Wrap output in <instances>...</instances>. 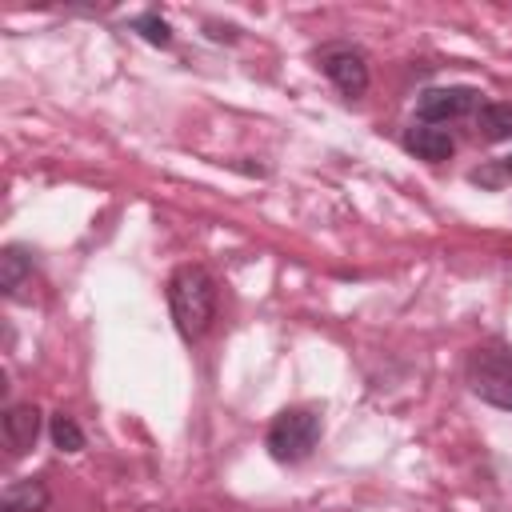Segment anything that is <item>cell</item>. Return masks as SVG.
Masks as SVG:
<instances>
[{
	"instance_id": "5",
	"label": "cell",
	"mask_w": 512,
	"mask_h": 512,
	"mask_svg": "<svg viewBox=\"0 0 512 512\" xmlns=\"http://www.w3.org/2000/svg\"><path fill=\"white\" fill-rule=\"evenodd\" d=\"M484 100H480V88L472 84H448V88H424L416 96V116L424 124H448V120H460L468 112H476Z\"/></svg>"
},
{
	"instance_id": "7",
	"label": "cell",
	"mask_w": 512,
	"mask_h": 512,
	"mask_svg": "<svg viewBox=\"0 0 512 512\" xmlns=\"http://www.w3.org/2000/svg\"><path fill=\"white\" fill-rule=\"evenodd\" d=\"M404 148L416 152V156L428 160V164H440V160H448V156L456 152V140H452L448 128H436V124H412V128H404Z\"/></svg>"
},
{
	"instance_id": "12",
	"label": "cell",
	"mask_w": 512,
	"mask_h": 512,
	"mask_svg": "<svg viewBox=\"0 0 512 512\" xmlns=\"http://www.w3.org/2000/svg\"><path fill=\"white\" fill-rule=\"evenodd\" d=\"M132 28H136L148 44H156V48H172V24H168L160 12H140V16H132Z\"/></svg>"
},
{
	"instance_id": "1",
	"label": "cell",
	"mask_w": 512,
	"mask_h": 512,
	"mask_svg": "<svg viewBox=\"0 0 512 512\" xmlns=\"http://www.w3.org/2000/svg\"><path fill=\"white\" fill-rule=\"evenodd\" d=\"M168 308L184 340H200L216 320V280L204 264H180L168 276Z\"/></svg>"
},
{
	"instance_id": "11",
	"label": "cell",
	"mask_w": 512,
	"mask_h": 512,
	"mask_svg": "<svg viewBox=\"0 0 512 512\" xmlns=\"http://www.w3.org/2000/svg\"><path fill=\"white\" fill-rule=\"evenodd\" d=\"M48 436H52V444H56L60 452H80V448H84V432H80V424H76L68 412H56V416L48 420Z\"/></svg>"
},
{
	"instance_id": "10",
	"label": "cell",
	"mask_w": 512,
	"mask_h": 512,
	"mask_svg": "<svg viewBox=\"0 0 512 512\" xmlns=\"http://www.w3.org/2000/svg\"><path fill=\"white\" fill-rule=\"evenodd\" d=\"M476 128H480V136L492 140V144L512 140V104H504V100H484V104L476 108Z\"/></svg>"
},
{
	"instance_id": "9",
	"label": "cell",
	"mask_w": 512,
	"mask_h": 512,
	"mask_svg": "<svg viewBox=\"0 0 512 512\" xmlns=\"http://www.w3.org/2000/svg\"><path fill=\"white\" fill-rule=\"evenodd\" d=\"M48 508V484L44 480H16L0 496V512H44Z\"/></svg>"
},
{
	"instance_id": "6",
	"label": "cell",
	"mask_w": 512,
	"mask_h": 512,
	"mask_svg": "<svg viewBox=\"0 0 512 512\" xmlns=\"http://www.w3.org/2000/svg\"><path fill=\"white\" fill-rule=\"evenodd\" d=\"M40 408L36 404H8L4 408V444L12 456H24L28 448H36L40 436Z\"/></svg>"
},
{
	"instance_id": "2",
	"label": "cell",
	"mask_w": 512,
	"mask_h": 512,
	"mask_svg": "<svg viewBox=\"0 0 512 512\" xmlns=\"http://www.w3.org/2000/svg\"><path fill=\"white\" fill-rule=\"evenodd\" d=\"M464 376H468L472 396H480L492 408L512 412V344L488 340V344L472 348L468 364H464Z\"/></svg>"
},
{
	"instance_id": "3",
	"label": "cell",
	"mask_w": 512,
	"mask_h": 512,
	"mask_svg": "<svg viewBox=\"0 0 512 512\" xmlns=\"http://www.w3.org/2000/svg\"><path fill=\"white\" fill-rule=\"evenodd\" d=\"M320 412L316 408H284L272 424H268V436H264V448L272 460L280 464H300L304 456H312L316 440H320Z\"/></svg>"
},
{
	"instance_id": "4",
	"label": "cell",
	"mask_w": 512,
	"mask_h": 512,
	"mask_svg": "<svg viewBox=\"0 0 512 512\" xmlns=\"http://www.w3.org/2000/svg\"><path fill=\"white\" fill-rule=\"evenodd\" d=\"M316 64H320V72L348 96V100H356V96H364L368 92V56L356 48V44H324L320 52H316Z\"/></svg>"
},
{
	"instance_id": "13",
	"label": "cell",
	"mask_w": 512,
	"mask_h": 512,
	"mask_svg": "<svg viewBox=\"0 0 512 512\" xmlns=\"http://www.w3.org/2000/svg\"><path fill=\"white\" fill-rule=\"evenodd\" d=\"M504 176H512V156L496 160V164H492V168H484V172H480V168L472 172V180H476V184H488V188H496Z\"/></svg>"
},
{
	"instance_id": "8",
	"label": "cell",
	"mask_w": 512,
	"mask_h": 512,
	"mask_svg": "<svg viewBox=\"0 0 512 512\" xmlns=\"http://www.w3.org/2000/svg\"><path fill=\"white\" fill-rule=\"evenodd\" d=\"M32 268H36V260H32V252L24 244H8L0 252V288H4L8 300L24 296V288L32 284Z\"/></svg>"
}]
</instances>
